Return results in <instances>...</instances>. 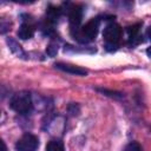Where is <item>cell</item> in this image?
<instances>
[{
    "label": "cell",
    "instance_id": "6da1fadb",
    "mask_svg": "<svg viewBox=\"0 0 151 151\" xmlns=\"http://www.w3.org/2000/svg\"><path fill=\"white\" fill-rule=\"evenodd\" d=\"M99 29V19L93 18L90 21H87L83 27H71V34L73 39H76L79 42H88L93 40Z\"/></svg>",
    "mask_w": 151,
    "mask_h": 151
},
{
    "label": "cell",
    "instance_id": "7a4b0ae2",
    "mask_svg": "<svg viewBox=\"0 0 151 151\" xmlns=\"http://www.w3.org/2000/svg\"><path fill=\"white\" fill-rule=\"evenodd\" d=\"M103 38L105 40V47L107 51H114L122 38V28L116 22H110L106 25L103 32Z\"/></svg>",
    "mask_w": 151,
    "mask_h": 151
},
{
    "label": "cell",
    "instance_id": "3957f363",
    "mask_svg": "<svg viewBox=\"0 0 151 151\" xmlns=\"http://www.w3.org/2000/svg\"><path fill=\"white\" fill-rule=\"evenodd\" d=\"M9 106L12 110H14L18 113H21V114L28 113L32 111V107H33L31 96L26 92L17 93L12 97L9 101Z\"/></svg>",
    "mask_w": 151,
    "mask_h": 151
},
{
    "label": "cell",
    "instance_id": "277c9868",
    "mask_svg": "<svg viewBox=\"0 0 151 151\" xmlns=\"http://www.w3.org/2000/svg\"><path fill=\"white\" fill-rule=\"evenodd\" d=\"M39 146L38 138L32 133H25L15 144L17 151H35Z\"/></svg>",
    "mask_w": 151,
    "mask_h": 151
},
{
    "label": "cell",
    "instance_id": "5b68a950",
    "mask_svg": "<svg viewBox=\"0 0 151 151\" xmlns=\"http://www.w3.org/2000/svg\"><path fill=\"white\" fill-rule=\"evenodd\" d=\"M67 15H68V20L71 22V27H79V24L83 18V9L80 6L78 5H72L68 4L67 7Z\"/></svg>",
    "mask_w": 151,
    "mask_h": 151
},
{
    "label": "cell",
    "instance_id": "8992f818",
    "mask_svg": "<svg viewBox=\"0 0 151 151\" xmlns=\"http://www.w3.org/2000/svg\"><path fill=\"white\" fill-rule=\"evenodd\" d=\"M57 68L71 73V74H77V76H85L87 74V71L80 66H76V65H71V64H64V63H57L54 65Z\"/></svg>",
    "mask_w": 151,
    "mask_h": 151
},
{
    "label": "cell",
    "instance_id": "52a82bcc",
    "mask_svg": "<svg viewBox=\"0 0 151 151\" xmlns=\"http://www.w3.org/2000/svg\"><path fill=\"white\" fill-rule=\"evenodd\" d=\"M34 35V27L29 24H22L18 29V37L22 40L31 39Z\"/></svg>",
    "mask_w": 151,
    "mask_h": 151
},
{
    "label": "cell",
    "instance_id": "ba28073f",
    "mask_svg": "<svg viewBox=\"0 0 151 151\" xmlns=\"http://www.w3.org/2000/svg\"><path fill=\"white\" fill-rule=\"evenodd\" d=\"M46 14H47V19H48V21H51V22H55V21H58L59 17H60V14H61V9L58 8V7L50 6L48 9H47V13H46Z\"/></svg>",
    "mask_w": 151,
    "mask_h": 151
},
{
    "label": "cell",
    "instance_id": "9c48e42d",
    "mask_svg": "<svg viewBox=\"0 0 151 151\" xmlns=\"http://www.w3.org/2000/svg\"><path fill=\"white\" fill-rule=\"evenodd\" d=\"M46 151H64V144L58 139L50 140L46 145Z\"/></svg>",
    "mask_w": 151,
    "mask_h": 151
},
{
    "label": "cell",
    "instance_id": "30bf717a",
    "mask_svg": "<svg viewBox=\"0 0 151 151\" xmlns=\"http://www.w3.org/2000/svg\"><path fill=\"white\" fill-rule=\"evenodd\" d=\"M7 42H8V45H9V48L12 50V52H14L15 54H18L19 57L25 55V53L22 52V50H21L20 45H18L15 40H13V39H8V40H7Z\"/></svg>",
    "mask_w": 151,
    "mask_h": 151
},
{
    "label": "cell",
    "instance_id": "8fae6325",
    "mask_svg": "<svg viewBox=\"0 0 151 151\" xmlns=\"http://www.w3.org/2000/svg\"><path fill=\"white\" fill-rule=\"evenodd\" d=\"M142 25L140 24H137V25H132V26H129L127 27V33H129V38H132V37H136L139 34V27Z\"/></svg>",
    "mask_w": 151,
    "mask_h": 151
},
{
    "label": "cell",
    "instance_id": "7c38bea8",
    "mask_svg": "<svg viewBox=\"0 0 151 151\" xmlns=\"http://www.w3.org/2000/svg\"><path fill=\"white\" fill-rule=\"evenodd\" d=\"M124 151H142V147L137 142H131L125 146Z\"/></svg>",
    "mask_w": 151,
    "mask_h": 151
},
{
    "label": "cell",
    "instance_id": "4fadbf2b",
    "mask_svg": "<svg viewBox=\"0 0 151 151\" xmlns=\"http://www.w3.org/2000/svg\"><path fill=\"white\" fill-rule=\"evenodd\" d=\"M46 52H47V54H48V55H51V57H54V55L57 54V52H58V45H57V44H53V42H51V44L47 46V48H46Z\"/></svg>",
    "mask_w": 151,
    "mask_h": 151
},
{
    "label": "cell",
    "instance_id": "5bb4252c",
    "mask_svg": "<svg viewBox=\"0 0 151 151\" xmlns=\"http://www.w3.org/2000/svg\"><path fill=\"white\" fill-rule=\"evenodd\" d=\"M146 35H147V38H149L150 41H151V27L147 28V31H146Z\"/></svg>",
    "mask_w": 151,
    "mask_h": 151
},
{
    "label": "cell",
    "instance_id": "9a60e30c",
    "mask_svg": "<svg viewBox=\"0 0 151 151\" xmlns=\"http://www.w3.org/2000/svg\"><path fill=\"white\" fill-rule=\"evenodd\" d=\"M1 146H2V151H7L6 145H5V142H4V140H1Z\"/></svg>",
    "mask_w": 151,
    "mask_h": 151
},
{
    "label": "cell",
    "instance_id": "2e32d148",
    "mask_svg": "<svg viewBox=\"0 0 151 151\" xmlns=\"http://www.w3.org/2000/svg\"><path fill=\"white\" fill-rule=\"evenodd\" d=\"M146 53H147V54H149V55L151 57V47H150V48H147V51H146Z\"/></svg>",
    "mask_w": 151,
    "mask_h": 151
}]
</instances>
